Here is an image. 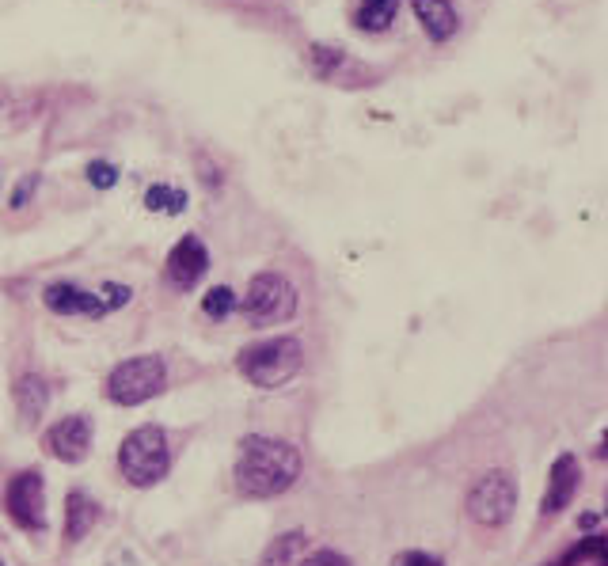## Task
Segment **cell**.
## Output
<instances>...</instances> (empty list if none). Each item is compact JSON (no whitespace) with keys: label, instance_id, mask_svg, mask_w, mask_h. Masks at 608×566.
Returning <instances> with one entry per match:
<instances>
[{"label":"cell","instance_id":"13","mask_svg":"<svg viewBox=\"0 0 608 566\" xmlns=\"http://www.w3.org/2000/svg\"><path fill=\"white\" fill-rule=\"evenodd\" d=\"M99 521V506L84 491H73L65 498V536L69 540H84L92 525Z\"/></svg>","mask_w":608,"mask_h":566},{"label":"cell","instance_id":"25","mask_svg":"<svg viewBox=\"0 0 608 566\" xmlns=\"http://www.w3.org/2000/svg\"><path fill=\"white\" fill-rule=\"evenodd\" d=\"M0 566H4V563H0Z\"/></svg>","mask_w":608,"mask_h":566},{"label":"cell","instance_id":"20","mask_svg":"<svg viewBox=\"0 0 608 566\" xmlns=\"http://www.w3.org/2000/svg\"><path fill=\"white\" fill-rule=\"evenodd\" d=\"M312 65H316V73L320 76H331V69L342 65V54L339 50H331V46H320V42H316V46H312Z\"/></svg>","mask_w":608,"mask_h":566},{"label":"cell","instance_id":"14","mask_svg":"<svg viewBox=\"0 0 608 566\" xmlns=\"http://www.w3.org/2000/svg\"><path fill=\"white\" fill-rule=\"evenodd\" d=\"M304 548H308V532L301 529L282 532V536H274V544L263 551L259 566H297L304 559Z\"/></svg>","mask_w":608,"mask_h":566},{"label":"cell","instance_id":"17","mask_svg":"<svg viewBox=\"0 0 608 566\" xmlns=\"http://www.w3.org/2000/svg\"><path fill=\"white\" fill-rule=\"evenodd\" d=\"M145 206L152 209V213H183L187 209V194L179 187H164V183H156V187H149V194H145Z\"/></svg>","mask_w":608,"mask_h":566},{"label":"cell","instance_id":"3","mask_svg":"<svg viewBox=\"0 0 608 566\" xmlns=\"http://www.w3.org/2000/svg\"><path fill=\"white\" fill-rule=\"evenodd\" d=\"M118 468L130 487H156L171 468L168 434L160 426H137L118 449Z\"/></svg>","mask_w":608,"mask_h":566},{"label":"cell","instance_id":"11","mask_svg":"<svg viewBox=\"0 0 608 566\" xmlns=\"http://www.w3.org/2000/svg\"><path fill=\"white\" fill-rule=\"evenodd\" d=\"M578 456L570 453H559L555 456V464H551V475H548V491H544V506L540 513L544 517H555V513H563L570 506V498L578 494Z\"/></svg>","mask_w":608,"mask_h":566},{"label":"cell","instance_id":"21","mask_svg":"<svg viewBox=\"0 0 608 566\" xmlns=\"http://www.w3.org/2000/svg\"><path fill=\"white\" fill-rule=\"evenodd\" d=\"M297 566H350V559L335 548H320V551H312V555H304Z\"/></svg>","mask_w":608,"mask_h":566},{"label":"cell","instance_id":"24","mask_svg":"<svg viewBox=\"0 0 608 566\" xmlns=\"http://www.w3.org/2000/svg\"><path fill=\"white\" fill-rule=\"evenodd\" d=\"M35 175H27V179H19V187H16V194H12V209H23L27 206V194H31V190H35Z\"/></svg>","mask_w":608,"mask_h":566},{"label":"cell","instance_id":"9","mask_svg":"<svg viewBox=\"0 0 608 566\" xmlns=\"http://www.w3.org/2000/svg\"><path fill=\"white\" fill-rule=\"evenodd\" d=\"M209 270V251L198 236H183L179 244L171 247L168 263H164V274L175 289H194V285L206 278Z\"/></svg>","mask_w":608,"mask_h":566},{"label":"cell","instance_id":"6","mask_svg":"<svg viewBox=\"0 0 608 566\" xmlns=\"http://www.w3.org/2000/svg\"><path fill=\"white\" fill-rule=\"evenodd\" d=\"M464 510H468V517H472L475 525L502 529L513 517V510H517V479H513L510 472H502V468L483 472L472 483L468 498H464Z\"/></svg>","mask_w":608,"mask_h":566},{"label":"cell","instance_id":"8","mask_svg":"<svg viewBox=\"0 0 608 566\" xmlns=\"http://www.w3.org/2000/svg\"><path fill=\"white\" fill-rule=\"evenodd\" d=\"M42 445H46V453L61 460V464H80L88 449H92V418L88 415H69L54 422L46 437H42Z\"/></svg>","mask_w":608,"mask_h":566},{"label":"cell","instance_id":"15","mask_svg":"<svg viewBox=\"0 0 608 566\" xmlns=\"http://www.w3.org/2000/svg\"><path fill=\"white\" fill-rule=\"evenodd\" d=\"M46 399H50V392H46L42 377H19L16 380V407H19V418H23L27 426L42 418V411H46Z\"/></svg>","mask_w":608,"mask_h":566},{"label":"cell","instance_id":"12","mask_svg":"<svg viewBox=\"0 0 608 566\" xmlns=\"http://www.w3.org/2000/svg\"><path fill=\"white\" fill-rule=\"evenodd\" d=\"M411 8H415L422 31L434 38V42L453 38L456 27H460V16H456V8L449 0H411Z\"/></svg>","mask_w":608,"mask_h":566},{"label":"cell","instance_id":"22","mask_svg":"<svg viewBox=\"0 0 608 566\" xmlns=\"http://www.w3.org/2000/svg\"><path fill=\"white\" fill-rule=\"evenodd\" d=\"M99 297H103V304H107V312H114V308H126L130 304V289L126 285H114V282H107L103 289H99Z\"/></svg>","mask_w":608,"mask_h":566},{"label":"cell","instance_id":"7","mask_svg":"<svg viewBox=\"0 0 608 566\" xmlns=\"http://www.w3.org/2000/svg\"><path fill=\"white\" fill-rule=\"evenodd\" d=\"M4 510H8V517H12L23 532L46 529V487H42V475L19 472L16 479L8 483Z\"/></svg>","mask_w":608,"mask_h":566},{"label":"cell","instance_id":"16","mask_svg":"<svg viewBox=\"0 0 608 566\" xmlns=\"http://www.w3.org/2000/svg\"><path fill=\"white\" fill-rule=\"evenodd\" d=\"M399 12V0H361L358 27L361 31H388Z\"/></svg>","mask_w":608,"mask_h":566},{"label":"cell","instance_id":"19","mask_svg":"<svg viewBox=\"0 0 608 566\" xmlns=\"http://www.w3.org/2000/svg\"><path fill=\"white\" fill-rule=\"evenodd\" d=\"M88 183L99 190H111L114 183H118V168L107 164V160H92V164H88Z\"/></svg>","mask_w":608,"mask_h":566},{"label":"cell","instance_id":"10","mask_svg":"<svg viewBox=\"0 0 608 566\" xmlns=\"http://www.w3.org/2000/svg\"><path fill=\"white\" fill-rule=\"evenodd\" d=\"M42 304L54 312V316H92V320H103L107 316V304L99 293L92 289H80L73 282H54L42 289Z\"/></svg>","mask_w":608,"mask_h":566},{"label":"cell","instance_id":"4","mask_svg":"<svg viewBox=\"0 0 608 566\" xmlns=\"http://www.w3.org/2000/svg\"><path fill=\"white\" fill-rule=\"evenodd\" d=\"M168 384V369L156 354H141V358L118 361L107 377V399L118 407H137L145 399L160 396Z\"/></svg>","mask_w":608,"mask_h":566},{"label":"cell","instance_id":"18","mask_svg":"<svg viewBox=\"0 0 608 566\" xmlns=\"http://www.w3.org/2000/svg\"><path fill=\"white\" fill-rule=\"evenodd\" d=\"M202 312H206L209 320H225L236 312V293L228 289V285H217V289H209L206 301H202Z\"/></svg>","mask_w":608,"mask_h":566},{"label":"cell","instance_id":"2","mask_svg":"<svg viewBox=\"0 0 608 566\" xmlns=\"http://www.w3.org/2000/svg\"><path fill=\"white\" fill-rule=\"evenodd\" d=\"M236 369L244 373L255 388H282L304 369V346L293 335H278L247 346L244 354L236 358Z\"/></svg>","mask_w":608,"mask_h":566},{"label":"cell","instance_id":"23","mask_svg":"<svg viewBox=\"0 0 608 566\" xmlns=\"http://www.w3.org/2000/svg\"><path fill=\"white\" fill-rule=\"evenodd\" d=\"M392 566H441V559L430 555V551H399Z\"/></svg>","mask_w":608,"mask_h":566},{"label":"cell","instance_id":"1","mask_svg":"<svg viewBox=\"0 0 608 566\" xmlns=\"http://www.w3.org/2000/svg\"><path fill=\"white\" fill-rule=\"evenodd\" d=\"M301 475V453L297 445L278 441V437L251 434L240 441V456H236V491L244 498H278L285 494Z\"/></svg>","mask_w":608,"mask_h":566},{"label":"cell","instance_id":"5","mask_svg":"<svg viewBox=\"0 0 608 566\" xmlns=\"http://www.w3.org/2000/svg\"><path fill=\"white\" fill-rule=\"evenodd\" d=\"M297 312V285L278 270H263L247 282L244 293V316L251 327H270V323L293 320Z\"/></svg>","mask_w":608,"mask_h":566}]
</instances>
